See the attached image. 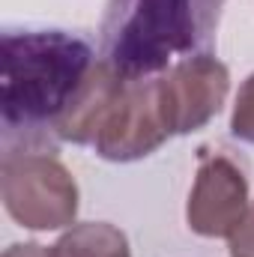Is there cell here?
<instances>
[{
  "mask_svg": "<svg viewBox=\"0 0 254 257\" xmlns=\"http://www.w3.org/2000/svg\"><path fill=\"white\" fill-rule=\"evenodd\" d=\"M171 128L162 111L159 78H126L117 102L96 132L93 150L105 162H138L153 156Z\"/></svg>",
  "mask_w": 254,
  "mask_h": 257,
  "instance_id": "277c9868",
  "label": "cell"
},
{
  "mask_svg": "<svg viewBox=\"0 0 254 257\" xmlns=\"http://www.w3.org/2000/svg\"><path fill=\"white\" fill-rule=\"evenodd\" d=\"M227 242H230V257H254V200L248 206V215Z\"/></svg>",
  "mask_w": 254,
  "mask_h": 257,
  "instance_id": "9c48e42d",
  "label": "cell"
},
{
  "mask_svg": "<svg viewBox=\"0 0 254 257\" xmlns=\"http://www.w3.org/2000/svg\"><path fill=\"white\" fill-rule=\"evenodd\" d=\"M248 177L242 168L224 153L200 150L194 186L186 203L191 230L206 239H230L248 215Z\"/></svg>",
  "mask_w": 254,
  "mask_h": 257,
  "instance_id": "8992f818",
  "label": "cell"
},
{
  "mask_svg": "<svg viewBox=\"0 0 254 257\" xmlns=\"http://www.w3.org/2000/svg\"><path fill=\"white\" fill-rule=\"evenodd\" d=\"M227 0H108L102 60L123 78H153L180 54L203 48Z\"/></svg>",
  "mask_w": 254,
  "mask_h": 257,
  "instance_id": "7a4b0ae2",
  "label": "cell"
},
{
  "mask_svg": "<svg viewBox=\"0 0 254 257\" xmlns=\"http://www.w3.org/2000/svg\"><path fill=\"white\" fill-rule=\"evenodd\" d=\"M230 135L254 144V72L242 81L236 102H233V114H230Z\"/></svg>",
  "mask_w": 254,
  "mask_h": 257,
  "instance_id": "ba28073f",
  "label": "cell"
},
{
  "mask_svg": "<svg viewBox=\"0 0 254 257\" xmlns=\"http://www.w3.org/2000/svg\"><path fill=\"white\" fill-rule=\"evenodd\" d=\"M93 48L66 30L3 33V153H57V128L87 84Z\"/></svg>",
  "mask_w": 254,
  "mask_h": 257,
  "instance_id": "6da1fadb",
  "label": "cell"
},
{
  "mask_svg": "<svg viewBox=\"0 0 254 257\" xmlns=\"http://www.w3.org/2000/svg\"><path fill=\"white\" fill-rule=\"evenodd\" d=\"M51 248L54 257H132L129 236L108 221L72 224Z\"/></svg>",
  "mask_w": 254,
  "mask_h": 257,
  "instance_id": "52a82bcc",
  "label": "cell"
},
{
  "mask_svg": "<svg viewBox=\"0 0 254 257\" xmlns=\"http://www.w3.org/2000/svg\"><path fill=\"white\" fill-rule=\"evenodd\" d=\"M3 257H54V248H45L39 242H15L3 251Z\"/></svg>",
  "mask_w": 254,
  "mask_h": 257,
  "instance_id": "30bf717a",
  "label": "cell"
},
{
  "mask_svg": "<svg viewBox=\"0 0 254 257\" xmlns=\"http://www.w3.org/2000/svg\"><path fill=\"white\" fill-rule=\"evenodd\" d=\"M0 194L6 212L27 230H60L75 224L78 183L54 153H3Z\"/></svg>",
  "mask_w": 254,
  "mask_h": 257,
  "instance_id": "3957f363",
  "label": "cell"
},
{
  "mask_svg": "<svg viewBox=\"0 0 254 257\" xmlns=\"http://www.w3.org/2000/svg\"><path fill=\"white\" fill-rule=\"evenodd\" d=\"M159 93L171 135H191L215 120L224 108L230 72L212 54H189L159 75Z\"/></svg>",
  "mask_w": 254,
  "mask_h": 257,
  "instance_id": "5b68a950",
  "label": "cell"
}]
</instances>
